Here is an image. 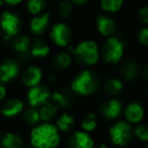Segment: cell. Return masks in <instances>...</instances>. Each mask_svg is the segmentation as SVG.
Wrapping results in <instances>:
<instances>
[{"label": "cell", "mask_w": 148, "mask_h": 148, "mask_svg": "<svg viewBox=\"0 0 148 148\" xmlns=\"http://www.w3.org/2000/svg\"><path fill=\"white\" fill-rule=\"evenodd\" d=\"M50 38L58 47H67L72 41L73 33L71 27L65 23H57L52 27Z\"/></svg>", "instance_id": "7"}, {"label": "cell", "mask_w": 148, "mask_h": 148, "mask_svg": "<svg viewBox=\"0 0 148 148\" xmlns=\"http://www.w3.org/2000/svg\"><path fill=\"white\" fill-rule=\"evenodd\" d=\"M43 78V72L37 66H29L23 71L21 82L27 87L37 86Z\"/></svg>", "instance_id": "11"}, {"label": "cell", "mask_w": 148, "mask_h": 148, "mask_svg": "<svg viewBox=\"0 0 148 148\" xmlns=\"http://www.w3.org/2000/svg\"><path fill=\"white\" fill-rule=\"evenodd\" d=\"M19 73V66L13 60H5L0 63V81L9 82L16 78Z\"/></svg>", "instance_id": "9"}, {"label": "cell", "mask_w": 148, "mask_h": 148, "mask_svg": "<svg viewBox=\"0 0 148 148\" xmlns=\"http://www.w3.org/2000/svg\"><path fill=\"white\" fill-rule=\"evenodd\" d=\"M23 119L29 125H36L39 123V121L41 120L40 117V111H38L37 109L32 107L31 109H27L25 111L23 115Z\"/></svg>", "instance_id": "28"}, {"label": "cell", "mask_w": 148, "mask_h": 148, "mask_svg": "<svg viewBox=\"0 0 148 148\" xmlns=\"http://www.w3.org/2000/svg\"><path fill=\"white\" fill-rule=\"evenodd\" d=\"M74 117L70 114H63L59 119L57 120V128L63 132L70 131L73 127Z\"/></svg>", "instance_id": "27"}, {"label": "cell", "mask_w": 148, "mask_h": 148, "mask_svg": "<svg viewBox=\"0 0 148 148\" xmlns=\"http://www.w3.org/2000/svg\"><path fill=\"white\" fill-rule=\"evenodd\" d=\"M97 126V117L95 114L89 113L87 115H85L83 117L82 121H81V127L83 128V130L89 132L93 131Z\"/></svg>", "instance_id": "29"}, {"label": "cell", "mask_w": 148, "mask_h": 148, "mask_svg": "<svg viewBox=\"0 0 148 148\" xmlns=\"http://www.w3.org/2000/svg\"><path fill=\"white\" fill-rule=\"evenodd\" d=\"M72 58L68 53H60L55 56L52 61V65L57 70H65L71 65Z\"/></svg>", "instance_id": "20"}, {"label": "cell", "mask_w": 148, "mask_h": 148, "mask_svg": "<svg viewBox=\"0 0 148 148\" xmlns=\"http://www.w3.org/2000/svg\"><path fill=\"white\" fill-rule=\"evenodd\" d=\"M49 97V89L46 86H42V85L31 87V89L27 92V101H29V106L33 108L45 105Z\"/></svg>", "instance_id": "8"}, {"label": "cell", "mask_w": 148, "mask_h": 148, "mask_svg": "<svg viewBox=\"0 0 148 148\" xmlns=\"http://www.w3.org/2000/svg\"><path fill=\"white\" fill-rule=\"evenodd\" d=\"M110 137L115 145L125 146L131 141L133 131L131 125L127 122H119L110 128Z\"/></svg>", "instance_id": "5"}, {"label": "cell", "mask_w": 148, "mask_h": 148, "mask_svg": "<svg viewBox=\"0 0 148 148\" xmlns=\"http://www.w3.org/2000/svg\"><path fill=\"white\" fill-rule=\"evenodd\" d=\"M97 31L103 37H112L116 32V23L113 18L106 15H99L97 18Z\"/></svg>", "instance_id": "14"}, {"label": "cell", "mask_w": 148, "mask_h": 148, "mask_svg": "<svg viewBox=\"0 0 148 148\" xmlns=\"http://www.w3.org/2000/svg\"><path fill=\"white\" fill-rule=\"evenodd\" d=\"M31 142L36 148H55L60 143L58 128L49 123L34 128L31 133Z\"/></svg>", "instance_id": "1"}, {"label": "cell", "mask_w": 148, "mask_h": 148, "mask_svg": "<svg viewBox=\"0 0 148 148\" xmlns=\"http://www.w3.org/2000/svg\"><path fill=\"white\" fill-rule=\"evenodd\" d=\"M123 82L117 78H109L103 84L106 91L111 95H116L123 89Z\"/></svg>", "instance_id": "25"}, {"label": "cell", "mask_w": 148, "mask_h": 148, "mask_svg": "<svg viewBox=\"0 0 148 148\" xmlns=\"http://www.w3.org/2000/svg\"><path fill=\"white\" fill-rule=\"evenodd\" d=\"M121 75L126 79V80H134L138 75V69L136 64L133 61H126L122 64L121 69Z\"/></svg>", "instance_id": "18"}, {"label": "cell", "mask_w": 148, "mask_h": 148, "mask_svg": "<svg viewBox=\"0 0 148 148\" xmlns=\"http://www.w3.org/2000/svg\"><path fill=\"white\" fill-rule=\"evenodd\" d=\"M1 146L2 148H21L23 139L16 134L8 133L3 137Z\"/></svg>", "instance_id": "21"}, {"label": "cell", "mask_w": 148, "mask_h": 148, "mask_svg": "<svg viewBox=\"0 0 148 148\" xmlns=\"http://www.w3.org/2000/svg\"><path fill=\"white\" fill-rule=\"evenodd\" d=\"M31 39L27 36H17L12 43V48L21 55H25L31 48Z\"/></svg>", "instance_id": "17"}, {"label": "cell", "mask_w": 148, "mask_h": 148, "mask_svg": "<svg viewBox=\"0 0 148 148\" xmlns=\"http://www.w3.org/2000/svg\"><path fill=\"white\" fill-rule=\"evenodd\" d=\"M143 75H144V77H145V78L148 80V65L144 67V70H143Z\"/></svg>", "instance_id": "38"}, {"label": "cell", "mask_w": 148, "mask_h": 148, "mask_svg": "<svg viewBox=\"0 0 148 148\" xmlns=\"http://www.w3.org/2000/svg\"><path fill=\"white\" fill-rule=\"evenodd\" d=\"M50 53V48L47 44L42 40H36L33 43L31 48L32 56L36 58H43L46 57Z\"/></svg>", "instance_id": "19"}, {"label": "cell", "mask_w": 148, "mask_h": 148, "mask_svg": "<svg viewBox=\"0 0 148 148\" xmlns=\"http://www.w3.org/2000/svg\"><path fill=\"white\" fill-rule=\"evenodd\" d=\"M58 112V107L56 103H48L42 107V109L40 110V117L41 120L45 122L51 121L54 117L56 116Z\"/></svg>", "instance_id": "23"}, {"label": "cell", "mask_w": 148, "mask_h": 148, "mask_svg": "<svg viewBox=\"0 0 148 148\" xmlns=\"http://www.w3.org/2000/svg\"><path fill=\"white\" fill-rule=\"evenodd\" d=\"M74 5H85L89 0H69Z\"/></svg>", "instance_id": "36"}, {"label": "cell", "mask_w": 148, "mask_h": 148, "mask_svg": "<svg viewBox=\"0 0 148 148\" xmlns=\"http://www.w3.org/2000/svg\"><path fill=\"white\" fill-rule=\"evenodd\" d=\"M0 136H1V132H0Z\"/></svg>", "instance_id": "43"}, {"label": "cell", "mask_w": 148, "mask_h": 148, "mask_svg": "<svg viewBox=\"0 0 148 148\" xmlns=\"http://www.w3.org/2000/svg\"><path fill=\"white\" fill-rule=\"evenodd\" d=\"M49 82L51 83V84H56V82H57V80H56V77L54 76L53 74H50V76H49Z\"/></svg>", "instance_id": "37"}, {"label": "cell", "mask_w": 148, "mask_h": 148, "mask_svg": "<svg viewBox=\"0 0 148 148\" xmlns=\"http://www.w3.org/2000/svg\"><path fill=\"white\" fill-rule=\"evenodd\" d=\"M27 148H31V147H27Z\"/></svg>", "instance_id": "44"}, {"label": "cell", "mask_w": 148, "mask_h": 148, "mask_svg": "<svg viewBox=\"0 0 148 148\" xmlns=\"http://www.w3.org/2000/svg\"><path fill=\"white\" fill-rule=\"evenodd\" d=\"M134 134L138 139L142 141H148V125L146 124L138 125L134 130Z\"/></svg>", "instance_id": "31"}, {"label": "cell", "mask_w": 148, "mask_h": 148, "mask_svg": "<svg viewBox=\"0 0 148 148\" xmlns=\"http://www.w3.org/2000/svg\"><path fill=\"white\" fill-rule=\"evenodd\" d=\"M144 116L142 106L138 101L130 103L125 110V117L130 123H139Z\"/></svg>", "instance_id": "16"}, {"label": "cell", "mask_w": 148, "mask_h": 148, "mask_svg": "<svg viewBox=\"0 0 148 148\" xmlns=\"http://www.w3.org/2000/svg\"><path fill=\"white\" fill-rule=\"evenodd\" d=\"M53 101L59 107H69L70 106V99L67 97V95L62 91H55L52 95Z\"/></svg>", "instance_id": "30"}, {"label": "cell", "mask_w": 148, "mask_h": 148, "mask_svg": "<svg viewBox=\"0 0 148 148\" xmlns=\"http://www.w3.org/2000/svg\"><path fill=\"white\" fill-rule=\"evenodd\" d=\"M75 57L83 65H93L99 59V52L97 44L93 41L81 42L73 50Z\"/></svg>", "instance_id": "3"}, {"label": "cell", "mask_w": 148, "mask_h": 148, "mask_svg": "<svg viewBox=\"0 0 148 148\" xmlns=\"http://www.w3.org/2000/svg\"><path fill=\"white\" fill-rule=\"evenodd\" d=\"M0 27L7 37L17 36L23 27V21L18 14L11 11H4L0 16Z\"/></svg>", "instance_id": "6"}, {"label": "cell", "mask_w": 148, "mask_h": 148, "mask_svg": "<svg viewBox=\"0 0 148 148\" xmlns=\"http://www.w3.org/2000/svg\"><path fill=\"white\" fill-rule=\"evenodd\" d=\"M97 148H109V147H107L106 145H101V146H99Z\"/></svg>", "instance_id": "39"}, {"label": "cell", "mask_w": 148, "mask_h": 148, "mask_svg": "<svg viewBox=\"0 0 148 148\" xmlns=\"http://www.w3.org/2000/svg\"><path fill=\"white\" fill-rule=\"evenodd\" d=\"M71 88L80 95H92L99 88V79L90 70H82L72 80Z\"/></svg>", "instance_id": "2"}, {"label": "cell", "mask_w": 148, "mask_h": 148, "mask_svg": "<svg viewBox=\"0 0 148 148\" xmlns=\"http://www.w3.org/2000/svg\"><path fill=\"white\" fill-rule=\"evenodd\" d=\"M25 0H3L5 5H9V6H16L23 3Z\"/></svg>", "instance_id": "34"}, {"label": "cell", "mask_w": 148, "mask_h": 148, "mask_svg": "<svg viewBox=\"0 0 148 148\" xmlns=\"http://www.w3.org/2000/svg\"><path fill=\"white\" fill-rule=\"evenodd\" d=\"M5 95H6V88H5L4 85L0 83V101L4 99Z\"/></svg>", "instance_id": "35"}, {"label": "cell", "mask_w": 148, "mask_h": 148, "mask_svg": "<svg viewBox=\"0 0 148 148\" xmlns=\"http://www.w3.org/2000/svg\"><path fill=\"white\" fill-rule=\"evenodd\" d=\"M23 109V103L19 99H11L5 101L1 108V114L6 118H12L18 115Z\"/></svg>", "instance_id": "15"}, {"label": "cell", "mask_w": 148, "mask_h": 148, "mask_svg": "<svg viewBox=\"0 0 148 148\" xmlns=\"http://www.w3.org/2000/svg\"><path fill=\"white\" fill-rule=\"evenodd\" d=\"M50 1H61V0H50Z\"/></svg>", "instance_id": "40"}, {"label": "cell", "mask_w": 148, "mask_h": 148, "mask_svg": "<svg viewBox=\"0 0 148 148\" xmlns=\"http://www.w3.org/2000/svg\"><path fill=\"white\" fill-rule=\"evenodd\" d=\"M138 41L142 45L148 47V27H143L142 29H140L138 34Z\"/></svg>", "instance_id": "32"}, {"label": "cell", "mask_w": 148, "mask_h": 148, "mask_svg": "<svg viewBox=\"0 0 148 148\" xmlns=\"http://www.w3.org/2000/svg\"><path fill=\"white\" fill-rule=\"evenodd\" d=\"M124 0H99V6L106 12L115 13L122 8Z\"/></svg>", "instance_id": "22"}, {"label": "cell", "mask_w": 148, "mask_h": 148, "mask_svg": "<svg viewBox=\"0 0 148 148\" xmlns=\"http://www.w3.org/2000/svg\"><path fill=\"white\" fill-rule=\"evenodd\" d=\"M95 142L88 133L83 131L75 132L68 140L69 148H93Z\"/></svg>", "instance_id": "10"}, {"label": "cell", "mask_w": 148, "mask_h": 148, "mask_svg": "<svg viewBox=\"0 0 148 148\" xmlns=\"http://www.w3.org/2000/svg\"><path fill=\"white\" fill-rule=\"evenodd\" d=\"M122 112V103L118 99H110L101 105V113L105 118L109 120H115L120 116Z\"/></svg>", "instance_id": "13"}, {"label": "cell", "mask_w": 148, "mask_h": 148, "mask_svg": "<svg viewBox=\"0 0 148 148\" xmlns=\"http://www.w3.org/2000/svg\"><path fill=\"white\" fill-rule=\"evenodd\" d=\"M25 7L29 14L39 15L46 7V0H27Z\"/></svg>", "instance_id": "24"}, {"label": "cell", "mask_w": 148, "mask_h": 148, "mask_svg": "<svg viewBox=\"0 0 148 148\" xmlns=\"http://www.w3.org/2000/svg\"><path fill=\"white\" fill-rule=\"evenodd\" d=\"M125 43L116 37H109L101 47L103 60L108 63H118L124 53Z\"/></svg>", "instance_id": "4"}, {"label": "cell", "mask_w": 148, "mask_h": 148, "mask_svg": "<svg viewBox=\"0 0 148 148\" xmlns=\"http://www.w3.org/2000/svg\"><path fill=\"white\" fill-rule=\"evenodd\" d=\"M73 3L69 0H61L57 7V12L59 17L63 19L68 18L73 12Z\"/></svg>", "instance_id": "26"}, {"label": "cell", "mask_w": 148, "mask_h": 148, "mask_svg": "<svg viewBox=\"0 0 148 148\" xmlns=\"http://www.w3.org/2000/svg\"><path fill=\"white\" fill-rule=\"evenodd\" d=\"M50 12H44L39 15H35V17L29 21V29L34 35H42L46 32L50 23Z\"/></svg>", "instance_id": "12"}, {"label": "cell", "mask_w": 148, "mask_h": 148, "mask_svg": "<svg viewBox=\"0 0 148 148\" xmlns=\"http://www.w3.org/2000/svg\"><path fill=\"white\" fill-rule=\"evenodd\" d=\"M145 148H148V144H147V145L145 146Z\"/></svg>", "instance_id": "42"}, {"label": "cell", "mask_w": 148, "mask_h": 148, "mask_svg": "<svg viewBox=\"0 0 148 148\" xmlns=\"http://www.w3.org/2000/svg\"><path fill=\"white\" fill-rule=\"evenodd\" d=\"M138 15H139V18L144 25H148V5H145L142 8H140L139 12H138Z\"/></svg>", "instance_id": "33"}, {"label": "cell", "mask_w": 148, "mask_h": 148, "mask_svg": "<svg viewBox=\"0 0 148 148\" xmlns=\"http://www.w3.org/2000/svg\"><path fill=\"white\" fill-rule=\"evenodd\" d=\"M0 38H1V27H0Z\"/></svg>", "instance_id": "41"}]
</instances>
